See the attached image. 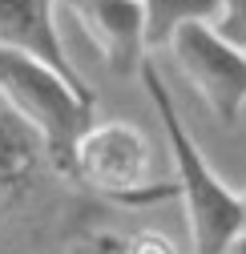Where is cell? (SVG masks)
<instances>
[{
  "label": "cell",
  "instance_id": "3",
  "mask_svg": "<svg viewBox=\"0 0 246 254\" xmlns=\"http://www.w3.org/2000/svg\"><path fill=\"white\" fill-rule=\"evenodd\" d=\"M149 166H153L149 137L133 121L121 117L93 121L77 141L73 182H81L85 190H93L117 206H145L170 198L166 186H149Z\"/></svg>",
  "mask_w": 246,
  "mask_h": 254
},
{
  "label": "cell",
  "instance_id": "10",
  "mask_svg": "<svg viewBox=\"0 0 246 254\" xmlns=\"http://www.w3.org/2000/svg\"><path fill=\"white\" fill-rule=\"evenodd\" d=\"M125 254H178V250H174V242H170L166 234H158V230H141V234L125 238Z\"/></svg>",
  "mask_w": 246,
  "mask_h": 254
},
{
  "label": "cell",
  "instance_id": "7",
  "mask_svg": "<svg viewBox=\"0 0 246 254\" xmlns=\"http://www.w3.org/2000/svg\"><path fill=\"white\" fill-rule=\"evenodd\" d=\"M41 157L49 162L41 137L0 101V210H4L16 194H24L28 178H33L37 166H41Z\"/></svg>",
  "mask_w": 246,
  "mask_h": 254
},
{
  "label": "cell",
  "instance_id": "11",
  "mask_svg": "<svg viewBox=\"0 0 246 254\" xmlns=\"http://www.w3.org/2000/svg\"><path fill=\"white\" fill-rule=\"evenodd\" d=\"M93 254H125V242H117V238L101 234V238L93 242Z\"/></svg>",
  "mask_w": 246,
  "mask_h": 254
},
{
  "label": "cell",
  "instance_id": "4",
  "mask_svg": "<svg viewBox=\"0 0 246 254\" xmlns=\"http://www.w3.org/2000/svg\"><path fill=\"white\" fill-rule=\"evenodd\" d=\"M166 49L174 53V65L194 85V93L206 101V109L226 129H234L246 109V53L238 45H230L214 28V20L182 24Z\"/></svg>",
  "mask_w": 246,
  "mask_h": 254
},
{
  "label": "cell",
  "instance_id": "6",
  "mask_svg": "<svg viewBox=\"0 0 246 254\" xmlns=\"http://www.w3.org/2000/svg\"><path fill=\"white\" fill-rule=\"evenodd\" d=\"M57 8H61L57 0H0V45L37 57L41 65L57 69L73 89L93 93L65 53V41L57 33Z\"/></svg>",
  "mask_w": 246,
  "mask_h": 254
},
{
  "label": "cell",
  "instance_id": "9",
  "mask_svg": "<svg viewBox=\"0 0 246 254\" xmlns=\"http://www.w3.org/2000/svg\"><path fill=\"white\" fill-rule=\"evenodd\" d=\"M214 28L246 53V0H222V12L214 20Z\"/></svg>",
  "mask_w": 246,
  "mask_h": 254
},
{
  "label": "cell",
  "instance_id": "12",
  "mask_svg": "<svg viewBox=\"0 0 246 254\" xmlns=\"http://www.w3.org/2000/svg\"><path fill=\"white\" fill-rule=\"evenodd\" d=\"M226 254H246V230H242V234H238V238L226 246Z\"/></svg>",
  "mask_w": 246,
  "mask_h": 254
},
{
  "label": "cell",
  "instance_id": "5",
  "mask_svg": "<svg viewBox=\"0 0 246 254\" xmlns=\"http://www.w3.org/2000/svg\"><path fill=\"white\" fill-rule=\"evenodd\" d=\"M65 8L81 33L97 45V53L109 61V69L121 77H141L145 65V8L141 0H57Z\"/></svg>",
  "mask_w": 246,
  "mask_h": 254
},
{
  "label": "cell",
  "instance_id": "8",
  "mask_svg": "<svg viewBox=\"0 0 246 254\" xmlns=\"http://www.w3.org/2000/svg\"><path fill=\"white\" fill-rule=\"evenodd\" d=\"M145 8V41L149 49L170 45L182 24L194 20H218L222 0H141Z\"/></svg>",
  "mask_w": 246,
  "mask_h": 254
},
{
  "label": "cell",
  "instance_id": "1",
  "mask_svg": "<svg viewBox=\"0 0 246 254\" xmlns=\"http://www.w3.org/2000/svg\"><path fill=\"white\" fill-rule=\"evenodd\" d=\"M141 85L162 117L170 157L178 166V194L186 202V222H190V254H226V246L246 230V194L230 190L210 170V162L202 157V149L194 145V137L182 125V117L174 109V93L166 89L153 61L141 65Z\"/></svg>",
  "mask_w": 246,
  "mask_h": 254
},
{
  "label": "cell",
  "instance_id": "2",
  "mask_svg": "<svg viewBox=\"0 0 246 254\" xmlns=\"http://www.w3.org/2000/svg\"><path fill=\"white\" fill-rule=\"evenodd\" d=\"M0 101L41 137L53 170L73 178L77 141L93 125V93L73 89L37 57L0 45Z\"/></svg>",
  "mask_w": 246,
  "mask_h": 254
}]
</instances>
